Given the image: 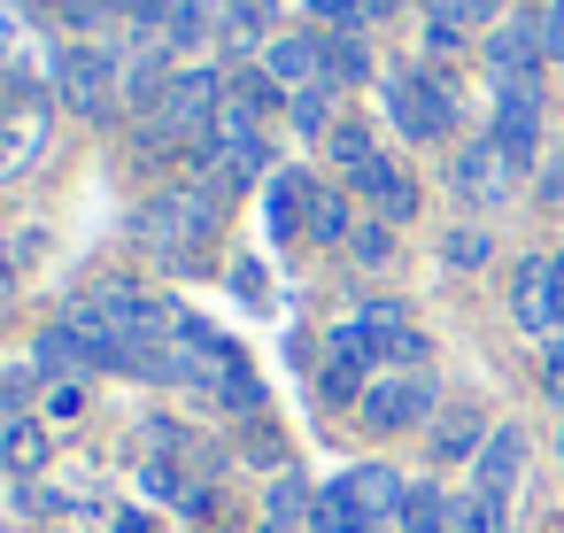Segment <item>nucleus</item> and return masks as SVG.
I'll list each match as a JSON object with an SVG mask.
<instances>
[{"label":"nucleus","mask_w":564,"mask_h":533,"mask_svg":"<svg viewBox=\"0 0 564 533\" xmlns=\"http://www.w3.org/2000/svg\"><path fill=\"white\" fill-rule=\"evenodd\" d=\"M217 186H171V194H155L148 209H140V240L171 263V271H194L202 255H209V240H217Z\"/></svg>","instance_id":"1"},{"label":"nucleus","mask_w":564,"mask_h":533,"mask_svg":"<svg viewBox=\"0 0 564 533\" xmlns=\"http://www.w3.org/2000/svg\"><path fill=\"white\" fill-rule=\"evenodd\" d=\"M217 117H225V78L217 70H178L171 78V94L148 109V140L155 148H209V132H217Z\"/></svg>","instance_id":"2"},{"label":"nucleus","mask_w":564,"mask_h":533,"mask_svg":"<svg viewBox=\"0 0 564 533\" xmlns=\"http://www.w3.org/2000/svg\"><path fill=\"white\" fill-rule=\"evenodd\" d=\"M387 117H394L402 140H417V148H433V140L456 132V101H448V86L425 78V70H394V78H387Z\"/></svg>","instance_id":"3"},{"label":"nucleus","mask_w":564,"mask_h":533,"mask_svg":"<svg viewBox=\"0 0 564 533\" xmlns=\"http://www.w3.org/2000/svg\"><path fill=\"white\" fill-rule=\"evenodd\" d=\"M55 94H63L78 117H109L117 94H124V86H117V55H109V47H86V40L63 47V55H55Z\"/></svg>","instance_id":"4"},{"label":"nucleus","mask_w":564,"mask_h":533,"mask_svg":"<svg viewBox=\"0 0 564 533\" xmlns=\"http://www.w3.org/2000/svg\"><path fill=\"white\" fill-rule=\"evenodd\" d=\"M356 410H364L371 433H410V425L433 417V379L425 371H387V379H371V394Z\"/></svg>","instance_id":"5"},{"label":"nucleus","mask_w":564,"mask_h":533,"mask_svg":"<svg viewBox=\"0 0 564 533\" xmlns=\"http://www.w3.org/2000/svg\"><path fill=\"white\" fill-rule=\"evenodd\" d=\"M448 186H456L471 209H502V202H510V186H518V163H510L495 140H471V148H456Z\"/></svg>","instance_id":"6"},{"label":"nucleus","mask_w":564,"mask_h":533,"mask_svg":"<svg viewBox=\"0 0 564 533\" xmlns=\"http://www.w3.org/2000/svg\"><path fill=\"white\" fill-rule=\"evenodd\" d=\"M364 340H371V363H394V371H425V333L410 325L402 302H364L356 309Z\"/></svg>","instance_id":"7"},{"label":"nucleus","mask_w":564,"mask_h":533,"mask_svg":"<svg viewBox=\"0 0 564 533\" xmlns=\"http://www.w3.org/2000/svg\"><path fill=\"white\" fill-rule=\"evenodd\" d=\"M541 17H502L495 32H487V70H495V86H533L541 78Z\"/></svg>","instance_id":"8"},{"label":"nucleus","mask_w":564,"mask_h":533,"mask_svg":"<svg viewBox=\"0 0 564 533\" xmlns=\"http://www.w3.org/2000/svg\"><path fill=\"white\" fill-rule=\"evenodd\" d=\"M518 171L541 155V78L533 86H502V101H495V132H487Z\"/></svg>","instance_id":"9"},{"label":"nucleus","mask_w":564,"mask_h":533,"mask_svg":"<svg viewBox=\"0 0 564 533\" xmlns=\"http://www.w3.org/2000/svg\"><path fill=\"white\" fill-rule=\"evenodd\" d=\"M510 317L525 325V333H556L564 317H556V271H549V255H525L518 271H510Z\"/></svg>","instance_id":"10"},{"label":"nucleus","mask_w":564,"mask_h":533,"mask_svg":"<svg viewBox=\"0 0 564 533\" xmlns=\"http://www.w3.org/2000/svg\"><path fill=\"white\" fill-rule=\"evenodd\" d=\"M333 487H340V494H348L371 525L402 518V502H410V487H402V471H394V464H356V471H340Z\"/></svg>","instance_id":"11"},{"label":"nucleus","mask_w":564,"mask_h":533,"mask_svg":"<svg viewBox=\"0 0 564 533\" xmlns=\"http://www.w3.org/2000/svg\"><path fill=\"white\" fill-rule=\"evenodd\" d=\"M263 70L279 78V94H302V86H325V40H317V32H286V40H271V55H263Z\"/></svg>","instance_id":"12"},{"label":"nucleus","mask_w":564,"mask_h":533,"mask_svg":"<svg viewBox=\"0 0 564 533\" xmlns=\"http://www.w3.org/2000/svg\"><path fill=\"white\" fill-rule=\"evenodd\" d=\"M518 471H525V433H518V425H495V433H487V448L471 456V487H479V494H502V502H510Z\"/></svg>","instance_id":"13"},{"label":"nucleus","mask_w":564,"mask_h":533,"mask_svg":"<svg viewBox=\"0 0 564 533\" xmlns=\"http://www.w3.org/2000/svg\"><path fill=\"white\" fill-rule=\"evenodd\" d=\"M271 240H294V232H310V209H317V186H310V171H271Z\"/></svg>","instance_id":"14"},{"label":"nucleus","mask_w":564,"mask_h":533,"mask_svg":"<svg viewBox=\"0 0 564 533\" xmlns=\"http://www.w3.org/2000/svg\"><path fill=\"white\" fill-rule=\"evenodd\" d=\"M356 194H371V202H379V217H394V225H402V217H417V186H410L387 155H371V163L356 171Z\"/></svg>","instance_id":"15"},{"label":"nucleus","mask_w":564,"mask_h":533,"mask_svg":"<svg viewBox=\"0 0 564 533\" xmlns=\"http://www.w3.org/2000/svg\"><path fill=\"white\" fill-rule=\"evenodd\" d=\"M40 371H55V379H78V371H101V348L78 333V325H47L40 333Z\"/></svg>","instance_id":"16"},{"label":"nucleus","mask_w":564,"mask_h":533,"mask_svg":"<svg viewBox=\"0 0 564 533\" xmlns=\"http://www.w3.org/2000/svg\"><path fill=\"white\" fill-rule=\"evenodd\" d=\"M0 464H9V471H40L47 464V425L40 417H0Z\"/></svg>","instance_id":"17"},{"label":"nucleus","mask_w":564,"mask_h":533,"mask_svg":"<svg viewBox=\"0 0 564 533\" xmlns=\"http://www.w3.org/2000/svg\"><path fill=\"white\" fill-rule=\"evenodd\" d=\"M402 533H456V502H448L433 479H417L410 502H402Z\"/></svg>","instance_id":"18"},{"label":"nucleus","mask_w":564,"mask_h":533,"mask_svg":"<svg viewBox=\"0 0 564 533\" xmlns=\"http://www.w3.org/2000/svg\"><path fill=\"white\" fill-rule=\"evenodd\" d=\"M487 448V425H479V410H448L441 425H433V456L441 464H456V456H479Z\"/></svg>","instance_id":"19"},{"label":"nucleus","mask_w":564,"mask_h":533,"mask_svg":"<svg viewBox=\"0 0 564 533\" xmlns=\"http://www.w3.org/2000/svg\"><path fill=\"white\" fill-rule=\"evenodd\" d=\"M40 140H47V117H40V109H24L17 124H0V178H17V171L40 155Z\"/></svg>","instance_id":"20"},{"label":"nucleus","mask_w":564,"mask_h":533,"mask_svg":"<svg viewBox=\"0 0 564 533\" xmlns=\"http://www.w3.org/2000/svg\"><path fill=\"white\" fill-rule=\"evenodd\" d=\"M364 78H371V55H364V40H356V32L325 40V86H364Z\"/></svg>","instance_id":"21"},{"label":"nucleus","mask_w":564,"mask_h":533,"mask_svg":"<svg viewBox=\"0 0 564 533\" xmlns=\"http://www.w3.org/2000/svg\"><path fill=\"white\" fill-rule=\"evenodd\" d=\"M302 518H317V502H310V487H302L294 471H279V479H271V510H263V525H286V533H294Z\"/></svg>","instance_id":"22"},{"label":"nucleus","mask_w":564,"mask_h":533,"mask_svg":"<svg viewBox=\"0 0 564 533\" xmlns=\"http://www.w3.org/2000/svg\"><path fill=\"white\" fill-rule=\"evenodd\" d=\"M456 533H510V510H502V494H464L456 502Z\"/></svg>","instance_id":"23"},{"label":"nucleus","mask_w":564,"mask_h":533,"mask_svg":"<svg viewBox=\"0 0 564 533\" xmlns=\"http://www.w3.org/2000/svg\"><path fill=\"white\" fill-rule=\"evenodd\" d=\"M310 525H317V533H379V525H371L340 487H325V494H317V518H310Z\"/></svg>","instance_id":"24"},{"label":"nucleus","mask_w":564,"mask_h":533,"mask_svg":"<svg viewBox=\"0 0 564 533\" xmlns=\"http://www.w3.org/2000/svg\"><path fill=\"white\" fill-rule=\"evenodd\" d=\"M325 155H333V163L356 178V171H364L379 148H371V132H364V124H333V132H325Z\"/></svg>","instance_id":"25"},{"label":"nucleus","mask_w":564,"mask_h":533,"mask_svg":"<svg viewBox=\"0 0 564 533\" xmlns=\"http://www.w3.org/2000/svg\"><path fill=\"white\" fill-rule=\"evenodd\" d=\"M310 240H325V248H340V240H348V194L317 186V209H310Z\"/></svg>","instance_id":"26"},{"label":"nucleus","mask_w":564,"mask_h":533,"mask_svg":"<svg viewBox=\"0 0 564 533\" xmlns=\"http://www.w3.org/2000/svg\"><path fill=\"white\" fill-rule=\"evenodd\" d=\"M325 101H333V86H302V94H286V109H294V132L325 140V132H333V124H325Z\"/></svg>","instance_id":"27"},{"label":"nucleus","mask_w":564,"mask_h":533,"mask_svg":"<svg viewBox=\"0 0 564 533\" xmlns=\"http://www.w3.org/2000/svg\"><path fill=\"white\" fill-rule=\"evenodd\" d=\"M441 255H448V263H456V271H479V263H487V255H495V240H487V232H479V225H456V232H448V240H441Z\"/></svg>","instance_id":"28"},{"label":"nucleus","mask_w":564,"mask_h":533,"mask_svg":"<svg viewBox=\"0 0 564 533\" xmlns=\"http://www.w3.org/2000/svg\"><path fill=\"white\" fill-rule=\"evenodd\" d=\"M348 248H356V263H387V248H394V240H387V225H356V232H348Z\"/></svg>","instance_id":"29"},{"label":"nucleus","mask_w":564,"mask_h":533,"mask_svg":"<svg viewBox=\"0 0 564 533\" xmlns=\"http://www.w3.org/2000/svg\"><path fill=\"white\" fill-rule=\"evenodd\" d=\"M109 9H124L132 24H171V9H178V0H109Z\"/></svg>","instance_id":"30"},{"label":"nucleus","mask_w":564,"mask_h":533,"mask_svg":"<svg viewBox=\"0 0 564 533\" xmlns=\"http://www.w3.org/2000/svg\"><path fill=\"white\" fill-rule=\"evenodd\" d=\"M541 55H564V0L541 9Z\"/></svg>","instance_id":"31"},{"label":"nucleus","mask_w":564,"mask_h":533,"mask_svg":"<svg viewBox=\"0 0 564 533\" xmlns=\"http://www.w3.org/2000/svg\"><path fill=\"white\" fill-rule=\"evenodd\" d=\"M541 387L564 402V340H549V348H541Z\"/></svg>","instance_id":"32"},{"label":"nucleus","mask_w":564,"mask_h":533,"mask_svg":"<svg viewBox=\"0 0 564 533\" xmlns=\"http://www.w3.org/2000/svg\"><path fill=\"white\" fill-rule=\"evenodd\" d=\"M310 9H317V17H333V24H356L371 0H310Z\"/></svg>","instance_id":"33"},{"label":"nucleus","mask_w":564,"mask_h":533,"mask_svg":"<svg viewBox=\"0 0 564 533\" xmlns=\"http://www.w3.org/2000/svg\"><path fill=\"white\" fill-rule=\"evenodd\" d=\"M47 410H55V417H78V387H70V379H63V387H55V394H47Z\"/></svg>","instance_id":"34"},{"label":"nucleus","mask_w":564,"mask_h":533,"mask_svg":"<svg viewBox=\"0 0 564 533\" xmlns=\"http://www.w3.org/2000/svg\"><path fill=\"white\" fill-rule=\"evenodd\" d=\"M9 294H17V255L0 248V309H9Z\"/></svg>","instance_id":"35"},{"label":"nucleus","mask_w":564,"mask_h":533,"mask_svg":"<svg viewBox=\"0 0 564 533\" xmlns=\"http://www.w3.org/2000/svg\"><path fill=\"white\" fill-rule=\"evenodd\" d=\"M541 194H549V202H564V155H556V171L541 178Z\"/></svg>","instance_id":"36"},{"label":"nucleus","mask_w":564,"mask_h":533,"mask_svg":"<svg viewBox=\"0 0 564 533\" xmlns=\"http://www.w3.org/2000/svg\"><path fill=\"white\" fill-rule=\"evenodd\" d=\"M549 271H556V317H564V255H549Z\"/></svg>","instance_id":"37"},{"label":"nucleus","mask_w":564,"mask_h":533,"mask_svg":"<svg viewBox=\"0 0 564 533\" xmlns=\"http://www.w3.org/2000/svg\"><path fill=\"white\" fill-rule=\"evenodd\" d=\"M117 533H148V518H124V525H117Z\"/></svg>","instance_id":"38"},{"label":"nucleus","mask_w":564,"mask_h":533,"mask_svg":"<svg viewBox=\"0 0 564 533\" xmlns=\"http://www.w3.org/2000/svg\"><path fill=\"white\" fill-rule=\"evenodd\" d=\"M556 456H564V425H556Z\"/></svg>","instance_id":"39"},{"label":"nucleus","mask_w":564,"mask_h":533,"mask_svg":"<svg viewBox=\"0 0 564 533\" xmlns=\"http://www.w3.org/2000/svg\"><path fill=\"white\" fill-rule=\"evenodd\" d=\"M263 533H286V525H263Z\"/></svg>","instance_id":"40"},{"label":"nucleus","mask_w":564,"mask_h":533,"mask_svg":"<svg viewBox=\"0 0 564 533\" xmlns=\"http://www.w3.org/2000/svg\"><path fill=\"white\" fill-rule=\"evenodd\" d=\"M0 387H9V379H0Z\"/></svg>","instance_id":"41"}]
</instances>
